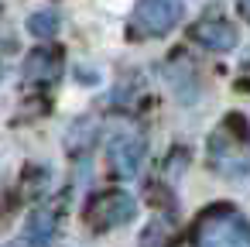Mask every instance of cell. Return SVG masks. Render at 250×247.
Here are the masks:
<instances>
[{
  "mask_svg": "<svg viewBox=\"0 0 250 247\" xmlns=\"http://www.w3.org/2000/svg\"><path fill=\"white\" fill-rule=\"evenodd\" d=\"M192 247H250V223L236 206H209L192 226Z\"/></svg>",
  "mask_w": 250,
  "mask_h": 247,
  "instance_id": "6da1fadb",
  "label": "cell"
},
{
  "mask_svg": "<svg viewBox=\"0 0 250 247\" xmlns=\"http://www.w3.org/2000/svg\"><path fill=\"white\" fill-rule=\"evenodd\" d=\"M209 165L226 175V179H240L250 172V134H247V120L240 117H226L212 137H209Z\"/></svg>",
  "mask_w": 250,
  "mask_h": 247,
  "instance_id": "7a4b0ae2",
  "label": "cell"
},
{
  "mask_svg": "<svg viewBox=\"0 0 250 247\" xmlns=\"http://www.w3.org/2000/svg\"><path fill=\"white\" fill-rule=\"evenodd\" d=\"M182 11H185L182 0H137L130 24H127V38H134V42L165 38L182 21Z\"/></svg>",
  "mask_w": 250,
  "mask_h": 247,
  "instance_id": "3957f363",
  "label": "cell"
},
{
  "mask_svg": "<svg viewBox=\"0 0 250 247\" xmlns=\"http://www.w3.org/2000/svg\"><path fill=\"white\" fill-rule=\"evenodd\" d=\"M134 216H137V202H134L127 192H120V189H110V192L93 196V202H89V209H86L89 226L100 230V233H103V230L127 226Z\"/></svg>",
  "mask_w": 250,
  "mask_h": 247,
  "instance_id": "277c9868",
  "label": "cell"
},
{
  "mask_svg": "<svg viewBox=\"0 0 250 247\" xmlns=\"http://www.w3.org/2000/svg\"><path fill=\"white\" fill-rule=\"evenodd\" d=\"M144 151H147L144 134H137V131H117L106 141V165H110V172L117 179H134L141 172Z\"/></svg>",
  "mask_w": 250,
  "mask_h": 247,
  "instance_id": "5b68a950",
  "label": "cell"
},
{
  "mask_svg": "<svg viewBox=\"0 0 250 247\" xmlns=\"http://www.w3.org/2000/svg\"><path fill=\"white\" fill-rule=\"evenodd\" d=\"M192 42L209 52H233L236 48V28L223 18H202L192 28Z\"/></svg>",
  "mask_w": 250,
  "mask_h": 247,
  "instance_id": "8992f818",
  "label": "cell"
},
{
  "mask_svg": "<svg viewBox=\"0 0 250 247\" xmlns=\"http://www.w3.org/2000/svg\"><path fill=\"white\" fill-rule=\"evenodd\" d=\"M62 76V52L55 45H45V48H35L28 59H24V79L28 83H55Z\"/></svg>",
  "mask_w": 250,
  "mask_h": 247,
  "instance_id": "52a82bcc",
  "label": "cell"
},
{
  "mask_svg": "<svg viewBox=\"0 0 250 247\" xmlns=\"http://www.w3.org/2000/svg\"><path fill=\"white\" fill-rule=\"evenodd\" d=\"M59 223H62L59 206H42V209H35V213L28 216V223H24V240H28V247H48V244L55 240V233H59Z\"/></svg>",
  "mask_w": 250,
  "mask_h": 247,
  "instance_id": "ba28073f",
  "label": "cell"
},
{
  "mask_svg": "<svg viewBox=\"0 0 250 247\" xmlns=\"http://www.w3.org/2000/svg\"><path fill=\"white\" fill-rule=\"evenodd\" d=\"M28 31H31L35 38H55V35H59V14H55V11H38V14H31Z\"/></svg>",
  "mask_w": 250,
  "mask_h": 247,
  "instance_id": "9c48e42d",
  "label": "cell"
},
{
  "mask_svg": "<svg viewBox=\"0 0 250 247\" xmlns=\"http://www.w3.org/2000/svg\"><path fill=\"white\" fill-rule=\"evenodd\" d=\"M240 11H243V18L250 21V0H240Z\"/></svg>",
  "mask_w": 250,
  "mask_h": 247,
  "instance_id": "30bf717a",
  "label": "cell"
},
{
  "mask_svg": "<svg viewBox=\"0 0 250 247\" xmlns=\"http://www.w3.org/2000/svg\"><path fill=\"white\" fill-rule=\"evenodd\" d=\"M0 76H4V66H0Z\"/></svg>",
  "mask_w": 250,
  "mask_h": 247,
  "instance_id": "8fae6325",
  "label": "cell"
}]
</instances>
